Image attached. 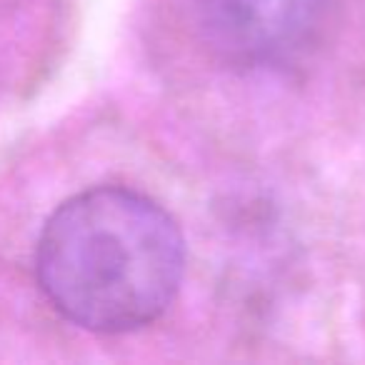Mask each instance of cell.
Masks as SVG:
<instances>
[{"instance_id":"obj_1","label":"cell","mask_w":365,"mask_h":365,"mask_svg":"<svg viewBox=\"0 0 365 365\" xmlns=\"http://www.w3.org/2000/svg\"><path fill=\"white\" fill-rule=\"evenodd\" d=\"M185 250L148 195L103 185L66 200L38 240L36 273L53 308L96 333L153 323L173 303Z\"/></svg>"},{"instance_id":"obj_2","label":"cell","mask_w":365,"mask_h":365,"mask_svg":"<svg viewBox=\"0 0 365 365\" xmlns=\"http://www.w3.org/2000/svg\"><path fill=\"white\" fill-rule=\"evenodd\" d=\"M323 6L325 0H190L210 46L248 66L293 56L318 26Z\"/></svg>"}]
</instances>
